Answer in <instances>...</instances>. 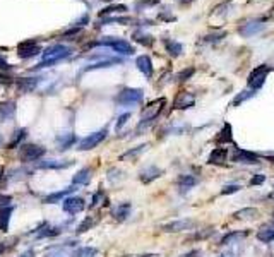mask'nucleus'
<instances>
[{
	"label": "nucleus",
	"instance_id": "603ef678",
	"mask_svg": "<svg viewBox=\"0 0 274 257\" xmlns=\"http://www.w3.org/2000/svg\"><path fill=\"white\" fill-rule=\"evenodd\" d=\"M127 257H160L158 254H139V256H127Z\"/></svg>",
	"mask_w": 274,
	"mask_h": 257
},
{
	"label": "nucleus",
	"instance_id": "49530a36",
	"mask_svg": "<svg viewBox=\"0 0 274 257\" xmlns=\"http://www.w3.org/2000/svg\"><path fill=\"white\" fill-rule=\"evenodd\" d=\"M12 69V65L9 64V62L5 60L2 55H0V74H3V72H7V71H10Z\"/></svg>",
	"mask_w": 274,
	"mask_h": 257
},
{
	"label": "nucleus",
	"instance_id": "a878e982",
	"mask_svg": "<svg viewBox=\"0 0 274 257\" xmlns=\"http://www.w3.org/2000/svg\"><path fill=\"white\" fill-rule=\"evenodd\" d=\"M149 147V144H141V146H136V147H132V149H129V151H125L123 154H120V161H136V159L141 156L142 153H144L146 149Z\"/></svg>",
	"mask_w": 274,
	"mask_h": 257
},
{
	"label": "nucleus",
	"instance_id": "473e14b6",
	"mask_svg": "<svg viewBox=\"0 0 274 257\" xmlns=\"http://www.w3.org/2000/svg\"><path fill=\"white\" fill-rule=\"evenodd\" d=\"M165 48H167V52L172 57H179V55H182V52H183L182 43H179L175 40H165Z\"/></svg>",
	"mask_w": 274,
	"mask_h": 257
},
{
	"label": "nucleus",
	"instance_id": "e433bc0d",
	"mask_svg": "<svg viewBox=\"0 0 274 257\" xmlns=\"http://www.w3.org/2000/svg\"><path fill=\"white\" fill-rule=\"evenodd\" d=\"M256 96V91L254 89H245V91H242V93H238L237 96H235V100H233V107H238L240 103H244V101L247 100H250V98H254Z\"/></svg>",
	"mask_w": 274,
	"mask_h": 257
},
{
	"label": "nucleus",
	"instance_id": "f704fd0d",
	"mask_svg": "<svg viewBox=\"0 0 274 257\" xmlns=\"http://www.w3.org/2000/svg\"><path fill=\"white\" fill-rule=\"evenodd\" d=\"M98 249L96 247H90V245H88V247H77L74 252H72V257H96L98 256Z\"/></svg>",
	"mask_w": 274,
	"mask_h": 257
},
{
	"label": "nucleus",
	"instance_id": "7ed1b4c3",
	"mask_svg": "<svg viewBox=\"0 0 274 257\" xmlns=\"http://www.w3.org/2000/svg\"><path fill=\"white\" fill-rule=\"evenodd\" d=\"M165 103H167V100H165V98H160V100L151 101V103L146 105V107L142 108L141 122H139V126H137V132L142 130L144 127H148L151 122H154V119H156V117L161 114V110H163Z\"/></svg>",
	"mask_w": 274,
	"mask_h": 257
},
{
	"label": "nucleus",
	"instance_id": "5fc2aeb1",
	"mask_svg": "<svg viewBox=\"0 0 274 257\" xmlns=\"http://www.w3.org/2000/svg\"><path fill=\"white\" fill-rule=\"evenodd\" d=\"M180 2H182V3H185V2H187V3H188V2H192V0H180Z\"/></svg>",
	"mask_w": 274,
	"mask_h": 257
},
{
	"label": "nucleus",
	"instance_id": "ea45409f",
	"mask_svg": "<svg viewBox=\"0 0 274 257\" xmlns=\"http://www.w3.org/2000/svg\"><path fill=\"white\" fill-rule=\"evenodd\" d=\"M134 40H136L137 43H141V45L144 46H151L154 43V38L149 36V34H142V33H136L134 34Z\"/></svg>",
	"mask_w": 274,
	"mask_h": 257
},
{
	"label": "nucleus",
	"instance_id": "a18cd8bd",
	"mask_svg": "<svg viewBox=\"0 0 274 257\" xmlns=\"http://www.w3.org/2000/svg\"><path fill=\"white\" fill-rule=\"evenodd\" d=\"M194 72H195V71H194V67H190V69H188V71H187V69H185V71H182V72L179 74V76H177V79H179L180 83H183V81L190 79L192 74H194Z\"/></svg>",
	"mask_w": 274,
	"mask_h": 257
},
{
	"label": "nucleus",
	"instance_id": "aec40b11",
	"mask_svg": "<svg viewBox=\"0 0 274 257\" xmlns=\"http://www.w3.org/2000/svg\"><path fill=\"white\" fill-rule=\"evenodd\" d=\"M130 211H132V204L130 202H120V204L111 209V216L122 223V221H125L130 216Z\"/></svg>",
	"mask_w": 274,
	"mask_h": 257
},
{
	"label": "nucleus",
	"instance_id": "f8f14e48",
	"mask_svg": "<svg viewBox=\"0 0 274 257\" xmlns=\"http://www.w3.org/2000/svg\"><path fill=\"white\" fill-rule=\"evenodd\" d=\"M194 227H195L194 220H175L163 225L161 230H163L165 233H180V232H185V230H192Z\"/></svg>",
	"mask_w": 274,
	"mask_h": 257
},
{
	"label": "nucleus",
	"instance_id": "cd10ccee",
	"mask_svg": "<svg viewBox=\"0 0 274 257\" xmlns=\"http://www.w3.org/2000/svg\"><path fill=\"white\" fill-rule=\"evenodd\" d=\"M264 29V22L262 21H252V22H247L240 28V33L244 34V36H252V34L256 33H261V31Z\"/></svg>",
	"mask_w": 274,
	"mask_h": 257
},
{
	"label": "nucleus",
	"instance_id": "72a5a7b5",
	"mask_svg": "<svg viewBox=\"0 0 274 257\" xmlns=\"http://www.w3.org/2000/svg\"><path fill=\"white\" fill-rule=\"evenodd\" d=\"M245 237H247V232H230V233H226V235L221 239V245H231V244H237L238 240L245 239Z\"/></svg>",
	"mask_w": 274,
	"mask_h": 257
},
{
	"label": "nucleus",
	"instance_id": "a211bd4d",
	"mask_svg": "<svg viewBox=\"0 0 274 257\" xmlns=\"http://www.w3.org/2000/svg\"><path fill=\"white\" fill-rule=\"evenodd\" d=\"M91 178H92V168L91 166H83V168L72 177V185L86 187V185H90Z\"/></svg>",
	"mask_w": 274,
	"mask_h": 257
},
{
	"label": "nucleus",
	"instance_id": "c03bdc74",
	"mask_svg": "<svg viewBox=\"0 0 274 257\" xmlns=\"http://www.w3.org/2000/svg\"><path fill=\"white\" fill-rule=\"evenodd\" d=\"M7 206H12V196H9V194H0V209L7 208Z\"/></svg>",
	"mask_w": 274,
	"mask_h": 257
},
{
	"label": "nucleus",
	"instance_id": "412c9836",
	"mask_svg": "<svg viewBox=\"0 0 274 257\" xmlns=\"http://www.w3.org/2000/svg\"><path fill=\"white\" fill-rule=\"evenodd\" d=\"M26 135H28V128H24V127L15 128L14 134H12V137H10V141L7 142L5 149H17L21 144H24L22 141L26 139Z\"/></svg>",
	"mask_w": 274,
	"mask_h": 257
},
{
	"label": "nucleus",
	"instance_id": "4468645a",
	"mask_svg": "<svg viewBox=\"0 0 274 257\" xmlns=\"http://www.w3.org/2000/svg\"><path fill=\"white\" fill-rule=\"evenodd\" d=\"M38 84H40V77H17L15 79V89L21 95L33 93L38 88Z\"/></svg>",
	"mask_w": 274,
	"mask_h": 257
},
{
	"label": "nucleus",
	"instance_id": "ddd939ff",
	"mask_svg": "<svg viewBox=\"0 0 274 257\" xmlns=\"http://www.w3.org/2000/svg\"><path fill=\"white\" fill-rule=\"evenodd\" d=\"M231 161L235 163H245V165H257L259 161V156L256 153H250V151L240 149V147H235L233 154H231Z\"/></svg>",
	"mask_w": 274,
	"mask_h": 257
},
{
	"label": "nucleus",
	"instance_id": "9d476101",
	"mask_svg": "<svg viewBox=\"0 0 274 257\" xmlns=\"http://www.w3.org/2000/svg\"><path fill=\"white\" fill-rule=\"evenodd\" d=\"M62 209H64V213L71 214V216H76V214L83 213L84 209H86V201L83 199L81 196H69L67 199H64L62 202Z\"/></svg>",
	"mask_w": 274,
	"mask_h": 257
},
{
	"label": "nucleus",
	"instance_id": "79ce46f5",
	"mask_svg": "<svg viewBox=\"0 0 274 257\" xmlns=\"http://www.w3.org/2000/svg\"><path fill=\"white\" fill-rule=\"evenodd\" d=\"M242 187L240 185H237V184H230V185H225L221 189V196H230V194H235V192H238Z\"/></svg>",
	"mask_w": 274,
	"mask_h": 257
},
{
	"label": "nucleus",
	"instance_id": "c9c22d12",
	"mask_svg": "<svg viewBox=\"0 0 274 257\" xmlns=\"http://www.w3.org/2000/svg\"><path fill=\"white\" fill-rule=\"evenodd\" d=\"M115 64H120V60H117V58H108V60H101V62H96V64H92V65H88V67L83 69V72H90V71H94V69H106Z\"/></svg>",
	"mask_w": 274,
	"mask_h": 257
},
{
	"label": "nucleus",
	"instance_id": "864d4df0",
	"mask_svg": "<svg viewBox=\"0 0 274 257\" xmlns=\"http://www.w3.org/2000/svg\"><path fill=\"white\" fill-rule=\"evenodd\" d=\"M266 158H268L271 163H274V154H266Z\"/></svg>",
	"mask_w": 274,
	"mask_h": 257
},
{
	"label": "nucleus",
	"instance_id": "4d7b16f0",
	"mask_svg": "<svg viewBox=\"0 0 274 257\" xmlns=\"http://www.w3.org/2000/svg\"><path fill=\"white\" fill-rule=\"evenodd\" d=\"M0 144H2V135H0Z\"/></svg>",
	"mask_w": 274,
	"mask_h": 257
},
{
	"label": "nucleus",
	"instance_id": "b1692460",
	"mask_svg": "<svg viewBox=\"0 0 274 257\" xmlns=\"http://www.w3.org/2000/svg\"><path fill=\"white\" fill-rule=\"evenodd\" d=\"M14 213V206H7V208L0 209V232L7 233L10 227V218H12Z\"/></svg>",
	"mask_w": 274,
	"mask_h": 257
},
{
	"label": "nucleus",
	"instance_id": "de8ad7c7",
	"mask_svg": "<svg viewBox=\"0 0 274 257\" xmlns=\"http://www.w3.org/2000/svg\"><path fill=\"white\" fill-rule=\"evenodd\" d=\"M264 182H266V177H264V175H254V177L250 178L249 184H250V185H261V184H264Z\"/></svg>",
	"mask_w": 274,
	"mask_h": 257
},
{
	"label": "nucleus",
	"instance_id": "423d86ee",
	"mask_svg": "<svg viewBox=\"0 0 274 257\" xmlns=\"http://www.w3.org/2000/svg\"><path fill=\"white\" fill-rule=\"evenodd\" d=\"M108 135V128H101V130H96L88 134L86 137H83L79 142H77V151H91L94 147H98L99 144L106 139Z\"/></svg>",
	"mask_w": 274,
	"mask_h": 257
},
{
	"label": "nucleus",
	"instance_id": "6e6d98bb",
	"mask_svg": "<svg viewBox=\"0 0 274 257\" xmlns=\"http://www.w3.org/2000/svg\"><path fill=\"white\" fill-rule=\"evenodd\" d=\"M269 197H271V199H274V192H273V194H269Z\"/></svg>",
	"mask_w": 274,
	"mask_h": 257
},
{
	"label": "nucleus",
	"instance_id": "9b49d317",
	"mask_svg": "<svg viewBox=\"0 0 274 257\" xmlns=\"http://www.w3.org/2000/svg\"><path fill=\"white\" fill-rule=\"evenodd\" d=\"M76 190H77V187L71 185V187H65V189H62V190L50 192L43 197V202L45 204H59V202H64V199H67L69 196H72Z\"/></svg>",
	"mask_w": 274,
	"mask_h": 257
},
{
	"label": "nucleus",
	"instance_id": "3c124183",
	"mask_svg": "<svg viewBox=\"0 0 274 257\" xmlns=\"http://www.w3.org/2000/svg\"><path fill=\"white\" fill-rule=\"evenodd\" d=\"M7 252V245L5 242H0V256H3Z\"/></svg>",
	"mask_w": 274,
	"mask_h": 257
},
{
	"label": "nucleus",
	"instance_id": "c756f323",
	"mask_svg": "<svg viewBox=\"0 0 274 257\" xmlns=\"http://www.w3.org/2000/svg\"><path fill=\"white\" fill-rule=\"evenodd\" d=\"M197 184H199V180L194 177V175H180V177L177 178V185H179L182 190H190L192 187H195Z\"/></svg>",
	"mask_w": 274,
	"mask_h": 257
},
{
	"label": "nucleus",
	"instance_id": "37998d69",
	"mask_svg": "<svg viewBox=\"0 0 274 257\" xmlns=\"http://www.w3.org/2000/svg\"><path fill=\"white\" fill-rule=\"evenodd\" d=\"M129 119H130V114L127 112V114H122L120 117H118V120H117V124H115V130H122V127L125 126L127 122H129Z\"/></svg>",
	"mask_w": 274,
	"mask_h": 257
},
{
	"label": "nucleus",
	"instance_id": "bb28decb",
	"mask_svg": "<svg viewBox=\"0 0 274 257\" xmlns=\"http://www.w3.org/2000/svg\"><path fill=\"white\" fill-rule=\"evenodd\" d=\"M231 126L230 124H225L221 130L218 132V135L214 137L216 144H233V134H231Z\"/></svg>",
	"mask_w": 274,
	"mask_h": 257
},
{
	"label": "nucleus",
	"instance_id": "6e6552de",
	"mask_svg": "<svg viewBox=\"0 0 274 257\" xmlns=\"http://www.w3.org/2000/svg\"><path fill=\"white\" fill-rule=\"evenodd\" d=\"M43 52L41 45L38 43V40H24L17 45V55L22 58V60H28V58H33Z\"/></svg>",
	"mask_w": 274,
	"mask_h": 257
},
{
	"label": "nucleus",
	"instance_id": "5701e85b",
	"mask_svg": "<svg viewBox=\"0 0 274 257\" xmlns=\"http://www.w3.org/2000/svg\"><path fill=\"white\" fill-rule=\"evenodd\" d=\"M15 115V103L14 101H2L0 103V120L2 122H9Z\"/></svg>",
	"mask_w": 274,
	"mask_h": 257
},
{
	"label": "nucleus",
	"instance_id": "f257e3e1",
	"mask_svg": "<svg viewBox=\"0 0 274 257\" xmlns=\"http://www.w3.org/2000/svg\"><path fill=\"white\" fill-rule=\"evenodd\" d=\"M72 55V48L67 45H62V43H55V45L48 46L41 52V60L36 65V69H45V67H52V65L59 64V62L65 60Z\"/></svg>",
	"mask_w": 274,
	"mask_h": 257
},
{
	"label": "nucleus",
	"instance_id": "2eb2a0df",
	"mask_svg": "<svg viewBox=\"0 0 274 257\" xmlns=\"http://www.w3.org/2000/svg\"><path fill=\"white\" fill-rule=\"evenodd\" d=\"M165 171L161 170V168H158L156 165H149V166H146V168H142L141 171H139V180L142 182V184H151V182L154 180H158V178L163 175Z\"/></svg>",
	"mask_w": 274,
	"mask_h": 257
},
{
	"label": "nucleus",
	"instance_id": "1a4fd4ad",
	"mask_svg": "<svg viewBox=\"0 0 274 257\" xmlns=\"http://www.w3.org/2000/svg\"><path fill=\"white\" fill-rule=\"evenodd\" d=\"M74 159H45L41 158L40 161L34 163V168L36 170H65V168H71L74 165Z\"/></svg>",
	"mask_w": 274,
	"mask_h": 257
},
{
	"label": "nucleus",
	"instance_id": "58836bf2",
	"mask_svg": "<svg viewBox=\"0 0 274 257\" xmlns=\"http://www.w3.org/2000/svg\"><path fill=\"white\" fill-rule=\"evenodd\" d=\"M214 233V228H204V230H197V232L194 233V235H190L187 240H206V239H209L211 235ZM185 240V242H187Z\"/></svg>",
	"mask_w": 274,
	"mask_h": 257
},
{
	"label": "nucleus",
	"instance_id": "4be33fe9",
	"mask_svg": "<svg viewBox=\"0 0 274 257\" xmlns=\"http://www.w3.org/2000/svg\"><path fill=\"white\" fill-rule=\"evenodd\" d=\"M226 158H228V149L226 147H214L211 151L209 158H207V163L209 165H223L226 161Z\"/></svg>",
	"mask_w": 274,
	"mask_h": 257
},
{
	"label": "nucleus",
	"instance_id": "f03ea898",
	"mask_svg": "<svg viewBox=\"0 0 274 257\" xmlns=\"http://www.w3.org/2000/svg\"><path fill=\"white\" fill-rule=\"evenodd\" d=\"M46 154V147L34 142H24L19 146L17 158L21 163H36Z\"/></svg>",
	"mask_w": 274,
	"mask_h": 257
},
{
	"label": "nucleus",
	"instance_id": "7c9ffc66",
	"mask_svg": "<svg viewBox=\"0 0 274 257\" xmlns=\"http://www.w3.org/2000/svg\"><path fill=\"white\" fill-rule=\"evenodd\" d=\"M257 214H259V211H257L256 208H244V209H240V211L235 213L233 216H235V220L250 221V220H256Z\"/></svg>",
	"mask_w": 274,
	"mask_h": 257
},
{
	"label": "nucleus",
	"instance_id": "8fccbe9b",
	"mask_svg": "<svg viewBox=\"0 0 274 257\" xmlns=\"http://www.w3.org/2000/svg\"><path fill=\"white\" fill-rule=\"evenodd\" d=\"M200 254V252L197 251V249H194V251H190V252H187V254H182L180 257H197Z\"/></svg>",
	"mask_w": 274,
	"mask_h": 257
},
{
	"label": "nucleus",
	"instance_id": "f3484780",
	"mask_svg": "<svg viewBox=\"0 0 274 257\" xmlns=\"http://www.w3.org/2000/svg\"><path fill=\"white\" fill-rule=\"evenodd\" d=\"M79 142L77 141V135L74 132H67V134H60L55 137V144H57V149L60 151V153H64V151L71 149L72 146H76V144Z\"/></svg>",
	"mask_w": 274,
	"mask_h": 257
},
{
	"label": "nucleus",
	"instance_id": "393cba45",
	"mask_svg": "<svg viewBox=\"0 0 274 257\" xmlns=\"http://www.w3.org/2000/svg\"><path fill=\"white\" fill-rule=\"evenodd\" d=\"M136 65H137V69L141 71L142 74H144L146 77H153V62H151V58H149L148 55H141V57H137V60H136Z\"/></svg>",
	"mask_w": 274,
	"mask_h": 257
},
{
	"label": "nucleus",
	"instance_id": "0eeeda50",
	"mask_svg": "<svg viewBox=\"0 0 274 257\" xmlns=\"http://www.w3.org/2000/svg\"><path fill=\"white\" fill-rule=\"evenodd\" d=\"M271 72V67L266 64L259 65V67H256L252 72H250L249 79H247V84H249L250 89H254V91H257V89H261L262 86L266 83V77H268V74Z\"/></svg>",
	"mask_w": 274,
	"mask_h": 257
},
{
	"label": "nucleus",
	"instance_id": "09e8293b",
	"mask_svg": "<svg viewBox=\"0 0 274 257\" xmlns=\"http://www.w3.org/2000/svg\"><path fill=\"white\" fill-rule=\"evenodd\" d=\"M34 256H36V251H34V249H28V251L22 252L19 257H34Z\"/></svg>",
	"mask_w": 274,
	"mask_h": 257
},
{
	"label": "nucleus",
	"instance_id": "4c0bfd02",
	"mask_svg": "<svg viewBox=\"0 0 274 257\" xmlns=\"http://www.w3.org/2000/svg\"><path fill=\"white\" fill-rule=\"evenodd\" d=\"M106 178H108L110 184L115 185L117 182H122L123 178H125V175H123V171L118 170V168H110L108 170V173H106Z\"/></svg>",
	"mask_w": 274,
	"mask_h": 257
},
{
	"label": "nucleus",
	"instance_id": "dca6fc26",
	"mask_svg": "<svg viewBox=\"0 0 274 257\" xmlns=\"http://www.w3.org/2000/svg\"><path fill=\"white\" fill-rule=\"evenodd\" d=\"M195 105V96L192 93L182 91L179 93V96L173 101V110H187V108H192Z\"/></svg>",
	"mask_w": 274,
	"mask_h": 257
},
{
	"label": "nucleus",
	"instance_id": "a19ab883",
	"mask_svg": "<svg viewBox=\"0 0 274 257\" xmlns=\"http://www.w3.org/2000/svg\"><path fill=\"white\" fill-rule=\"evenodd\" d=\"M127 10V7L125 5H110V7H106V9H103L101 12H99V15H106V14H113V12H125Z\"/></svg>",
	"mask_w": 274,
	"mask_h": 257
},
{
	"label": "nucleus",
	"instance_id": "c85d7f7f",
	"mask_svg": "<svg viewBox=\"0 0 274 257\" xmlns=\"http://www.w3.org/2000/svg\"><path fill=\"white\" fill-rule=\"evenodd\" d=\"M257 240L264 244H271L274 240V227L273 225H262L261 230L257 232Z\"/></svg>",
	"mask_w": 274,
	"mask_h": 257
},
{
	"label": "nucleus",
	"instance_id": "6ab92c4d",
	"mask_svg": "<svg viewBox=\"0 0 274 257\" xmlns=\"http://www.w3.org/2000/svg\"><path fill=\"white\" fill-rule=\"evenodd\" d=\"M99 221V216L98 214H90V216H86L83 221H81L79 225L76 227V235H83V233L90 232V230H92L98 225Z\"/></svg>",
	"mask_w": 274,
	"mask_h": 257
},
{
	"label": "nucleus",
	"instance_id": "20e7f679",
	"mask_svg": "<svg viewBox=\"0 0 274 257\" xmlns=\"http://www.w3.org/2000/svg\"><path fill=\"white\" fill-rule=\"evenodd\" d=\"M108 46V48H111L113 52L120 53V55H134V46L130 45L127 40H122V38H111V36H106L103 38V40H98L94 43H91L90 46Z\"/></svg>",
	"mask_w": 274,
	"mask_h": 257
},
{
	"label": "nucleus",
	"instance_id": "2f4dec72",
	"mask_svg": "<svg viewBox=\"0 0 274 257\" xmlns=\"http://www.w3.org/2000/svg\"><path fill=\"white\" fill-rule=\"evenodd\" d=\"M99 204H108V197H106V194H105V190H103V189H98L94 194H92L91 202H90V206H88V208L94 209V208H98Z\"/></svg>",
	"mask_w": 274,
	"mask_h": 257
},
{
	"label": "nucleus",
	"instance_id": "39448f33",
	"mask_svg": "<svg viewBox=\"0 0 274 257\" xmlns=\"http://www.w3.org/2000/svg\"><path fill=\"white\" fill-rule=\"evenodd\" d=\"M144 100V91L139 88H123L117 96L115 101L122 107H132V105H139Z\"/></svg>",
	"mask_w": 274,
	"mask_h": 257
}]
</instances>
